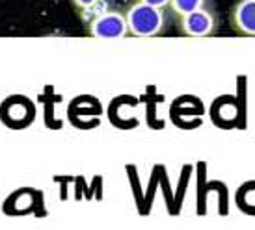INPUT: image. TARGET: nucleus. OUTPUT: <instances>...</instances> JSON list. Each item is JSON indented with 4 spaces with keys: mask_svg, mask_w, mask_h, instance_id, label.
Segmentation results:
<instances>
[{
    "mask_svg": "<svg viewBox=\"0 0 255 230\" xmlns=\"http://www.w3.org/2000/svg\"><path fill=\"white\" fill-rule=\"evenodd\" d=\"M125 19L128 35L134 37H156L168 28V17L164 13V7L149 6L136 0L125 9Z\"/></svg>",
    "mask_w": 255,
    "mask_h": 230,
    "instance_id": "f257e3e1",
    "label": "nucleus"
},
{
    "mask_svg": "<svg viewBox=\"0 0 255 230\" xmlns=\"http://www.w3.org/2000/svg\"><path fill=\"white\" fill-rule=\"evenodd\" d=\"M86 28H88V34L97 39H123L128 35L125 11H121L116 6H110L107 11L86 22Z\"/></svg>",
    "mask_w": 255,
    "mask_h": 230,
    "instance_id": "f03ea898",
    "label": "nucleus"
},
{
    "mask_svg": "<svg viewBox=\"0 0 255 230\" xmlns=\"http://www.w3.org/2000/svg\"><path fill=\"white\" fill-rule=\"evenodd\" d=\"M218 13L214 11V6L201 7L177 19L179 32L186 37H211L218 32Z\"/></svg>",
    "mask_w": 255,
    "mask_h": 230,
    "instance_id": "7ed1b4c3",
    "label": "nucleus"
},
{
    "mask_svg": "<svg viewBox=\"0 0 255 230\" xmlns=\"http://www.w3.org/2000/svg\"><path fill=\"white\" fill-rule=\"evenodd\" d=\"M229 24L239 35L255 37V0H237L229 9Z\"/></svg>",
    "mask_w": 255,
    "mask_h": 230,
    "instance_id": "20e7f679",
    "label": "nucleus"
},
{
    "mask_svg": "<svg viewBox=\"0 0 255 230\" xmlns=\"http://www.w3.org/2000/svg\"><path fill=\"white\" fill-rule=\"evenodd\" d=\"M71 4L84 24L90 22L93 17H97L99 13L107 11L110 6H114L112 0H71Z\"/></svg>",
    "mask_w": 255,
    "mask_h": 230,
    "instance_id": "39448f33",
    "label": "nucleus"
},
{
    "mask_svg": "<svg viewBox=\"0 0 255 230\" xmlns=\"http://www.w3.org/2000/svg\"><path fill=\"white\" fill-rule=\"evenodd\" d=\"M213 6V0H170V13L173 19H179L183 15H188L196 9Z\"/></svg>",
    "mask_w": 255,
    "mask_h": 230,
    "instance_id": "423d86ee",
    "label": "nucleus"
},
{
    "mask_svg": "<svg viewBox=\"0 0 255 230\" xmlns=\"http://www.w3.org/2000/svg\"><path fill=\"white\" fill-rule=\"evenodd\" d=\"M136 2H143V4L156 7H168V4H170V0H136Z\"/></svg>",
    "mask_w": 255,
    "mask_h": 230,
    "instance_id": "0eeeda50",
    "label": "nucleus"
}]
</instances>
